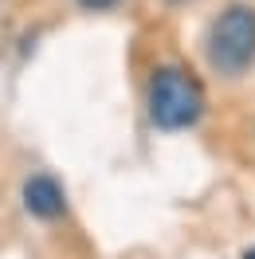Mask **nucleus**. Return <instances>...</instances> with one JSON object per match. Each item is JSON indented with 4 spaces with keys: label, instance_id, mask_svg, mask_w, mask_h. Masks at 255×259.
<instances>
[{
    "label": "nucleus",
    "instance_id": "obj_1",
    "mask_svg": "<svg viewBox=\"0 0 255 259\" xmlns=\"http://www.w3.org/2000/svg\"><path fill=\"white\" fill-rule=\"evenodd\" d=\"M145 106H149V122L157 130L177 134V130H189L200 122V114H204V87L196 82L192 71H185L177 63H165L149 79Z\"/></svg>",
    "mask_w": 255,
    "mask_h": 259
},
{
    "label": "nucleus",
    "instance_id": "obj_2",
    "mask_svg": "<svg viewBox=\"0 0 255 259\" xmlns=\"http://www.w3.org/2000/svg\"><path fill=\"white\" fill-rule=\"evenodd\" d=\"M208 63L228 79H239L255 63V8L228 4L208 28Z\"/></svg>",
    "mask_w": 255,
    "mask_h": 259
},
{
    "label": "nucleus",
    "instance_id": "obj_3",
    "mask_svg": "<svg viewBox=\"0 0 255 259\" xmlns=\"http://www.w3.org/2000/svg\"><path fill=\"white\" fill-rule=\"evenodd\" d=\"M20 200H24L28 216L44 220V224L67 216V193L51 173H32V177L24 181V189H20Z\"/></svg>",
    "mask_w": 255,
    "mask_h": 259
},
{
    "label": "nucleus",
    "instance_id": "obj_4",
    "mask_svg": "<svg viewBox=\"0 0 255 259\" xmlns=\"http://www.w3.org/2000/svg\"><path fill=\"white\" fill-rule=\"evenodd\" d=\"M79 4L87 8V12H106V8H114L118 0H79Z\"/></svg>",
    "mask_w": 255,
    "mask_h": 259
},
{
    "label": "nucleus",
    "instance_id": "obj_5",
    "mask_svg": "<svg viewBox=\"0 0 255 259\" xmlns=\"http://www.w3.org/2000/svg\"><path fill=\"white\" fill-rule=\"evenodd\" d=\"M243 259H255V247H247V251H243Z\"/></svg>",
    "mask_w": 255,
    "mask_h": 259
},
{
    "label": "nucleus",
    "instance_id": "obj_6",
    "mask_svg": "<svg viewBox=\"0 0 255 259\" xmlns=\"http://www.w3.org/2000/svg\"><path fill=\"white\" fill-rule=\"evenodd\" d=\"M177 4H181V0H177Z\"/></svg>",
    "mask_w": 255,
    "mask_h": 259
}]
</instances>
